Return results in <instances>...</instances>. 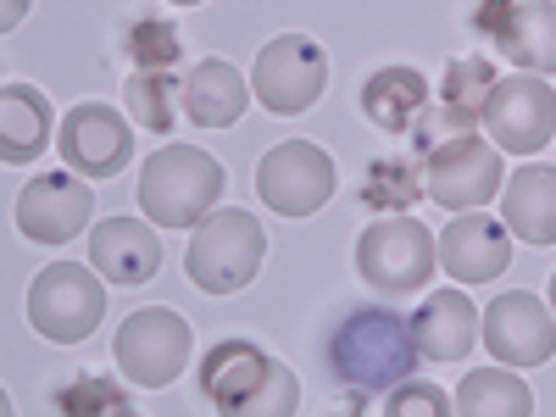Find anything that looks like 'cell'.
<instances>
[{
  "instance_id": "cell-1",
  "label": "cell",
  "mask_w": 556,
  "mask_h": 417,
  "mask_svg": "<svg viewBox=\"0 0 556 417\" xmlns=\"http://www.w3.org/2000/svg\"><path fill=\"white\" fill-rule=\"evenodd\" d=\"M201 395L228 417H290L301 406L295 374L251 340H223L201 356Z\"/></svg>"
},
{
  "instance_id": "cell-2",
  "label": "cell",
  "mask_w": 556,
  "mask_h": 417,
  "mask_svg": "<svg viewBox=\"0 0 556 417\" xmlns=\"http://www.w3.org/2000/svg\"><path fill=\"white\" fill-rule=\"evenodd\" d=\"M329 367L351 390H395L417 367L412 323L395 312H351L329 340Z\"/></svg>"
},
{
  "instance_id": "cell-3",
  "label": "cell",
  "mask_w": 556,
  "mask_h": 417,
  "mask_svg": "<svg viewBox=\"0 0 556 417\" xmlns=\"http://www.w3.org/2000/svg\"><path fill=\"white\" fill-rule=\"evenodd\" d=\"M223 162L195 146H162L139 167V206L162 228H195L223 195Z\"/></svg>"
},
{
  "instance_id": "cell-4",
  "label": "cell",
  "mask_w": 556,
  "mask_h": 417,
  "mask_svg": "<svg viewBox=\"0 0 556 417\" xmlns=\"http://www.w3.org/2000/svg\"><path fill=\"white\" fill-rule=\"evenodd\" d=\"M262 256H267L262 223L240 206H228V212H206L195 223L190 251H184V273L206 295H235L262 273Z\"/></svg>"
},
{
  "instance_id": "cell-5",
  "label": "cell",
  "mask_w": 556,
  "mask_h": 417,
  "mask_svg": "<svg viewBox=\"0 0 556 417\" xmlns=\"http://www.w3.org/2000/svg\"><path fill=\"white\" fill-rule=\"evenodd\" d=\"M101 317H106V285H101V273H89L78 262H51L28 285V323L51 345L89 340L101 329Z\"/></svg>"
},
{
  "instance_id": "cell-6",
  "label": "cell",
  "mask_w": 556,
  "mask_h": 417,
  "mask_svg": "<svg viewBox=\"0 0 556 417\" xmlns=\"http://www.w3.org/2000/svg\"><path fill=\"white\" fill-rule=\"evenodd\" d=\"M440 267V245L424 223H412L406 212L367 223V235L356 240V273L379 295H412L429 285V273Z\"/></svg>"
},
{
  "instance_id": "cell-7",
  "label": "cell",
  "mask_w": 556,
  "mask_h": 417,
  "mask_svg": "<svg viewBox=\"0 0 556 417\" xmlns=\"http://www.w3.org/2000/svg\"><path fill=\"white\" fill-rule=\"evenodd\" d=\"M334 156L312 139H285L256 162V195L278 217H312L334 201Z\"/></svg>"
},
{
  "instance_id": "cell-8",
  "label": "cell",
  "mask_w": 556,
  "mask_h": 417,
  "mask_svg": "<svg viewBox=\"0 0 556 417\" xmlns=\"http://www.w3.org/2000/svg\"><path fill=\"white\" fill-rule=\"evenodd\" d=\"M323 84H329V56H323V45L306 39V34H278L262 45V56L251 67V89L256 101L278 117H295L306 106H317Z\"/></svg>"
},
{
  "instance_id": "cell-9",
  "label": "cell",
  "mask_w": 556,
  "mask_h": 417,
  "mask_svg": "<svg viewBox=\"0 0 556 417\" xmlns=\"http://www.w3.org/2000/svg\"><path fill=\"white\" fill-rule=\"evenodd\" d=\"M117 367L123 379L139 390H162L184 374L190 362V323L167 306H139L123 329H117Z\"/></svg>"
},
{
  "instance_id": "cell-10",
  "label": "cell",
  "mask_w": 556,
  "mask_h": 417,
  "mask_svg": "<svg viewBox=\"0 0 556 417\" xmlns=\"http://www.w3.org/2000/svg\"><path fill=\"white\" fill-rule=\"evenodd\" d=\"M484 134H495L501 151L513 156H534L545 139H556V89L540 73H513V78H495L490 101L479 112Z\"/></svg>"
},
{
  "instance_id": "cell-11",
  "label": "cell",
  "mask_w": 556,
  "mask_h": 417,
  "mask_svg": "<svg viewBox=\"0 0 556 417\" xmlns=\"http://www.w3.org/2000/svg\"><path fill=\"white\" fill-rule=\"evenodd\" d=\"M429 201L445 212H479L490 195H501V151L479 134L445 139L440 151H429Z\"/></svg>"
},
{
  "instance_id": "cell-12",
  "label": "cell",
  "mask_w": 556,
  "mask_h": 417,
  "mask_svg": "<svg viewBox=\"0 0 556 417\" xmlns=\"http://www.w3.org/2000/svg\"><path fill=\"white\" fill-rule=\"evenodd\" d=\"M484 345L495 362L506 367H540L556 356V312L540 306V295L513 290V295H495L484 306Z\"/></svg>"
},
{
  "instance_id": "cell-13",
  "label": "cell",
  "mask_w": 556,
  "mask_h": 417,
  "mask_svg": "<svg viewBox=\"0 0 556 417\" xmlns=\"http://www.w3.org/2000/svg\"><path fill=\"white\" fill-rule=\"evenodd\" d=\"M89 212H96V195H89V184L73 167L28 178V190L17 195V228L34 245H67L89 223Z\"/></svg>"
},
{
  "instance_id": "cell-14",
  "label": "cell",
  "mask_w": 556,
  "mask_h": 417,
  "mask_svg": "<svg viewBox=\"0 0 556 417\" xmlns=\"http://www.w3.org/2000/svg\"><path fill=\"white\" fill-rule=\"evenodd\" d=\"M56 146H62V162H67L78 178H112V173H123L128 156H134V134H128V123H123L112 106L84 101V106L67 112Z\"/></svg>"
},
{
  "instance_id": "cell-15",
  "label": "cell",
  "mask_w": 556,
  "mask_h": 417,
  "mask_svg": "<svg viewBox=\"0 0 556 417\" xmlns=\"http://www.w3.org/2000/svg\"><path fill=\"white\" fill-rule=\"evenodd\" d=\"M513 262V228L484 217V212H456V223H445L440 235V267L456 285H490L501 278V267Z\"/></svg>"
},
{
  "instance_id": "cell-16",
  "label": "cell",
  "mask_w": 556,
  "mask_h": 417,
  "mask_svg": "<svg viewBox=\"0 0 556 417\" xmlns=\"http://www.w3.org/2000/svg\"><path fill=\"white\" fill-rule=\"evenodd\" d=\"M89 267H96L106 285H151L156 267H162V245H156V228L139 223V217H106L96 223L89 235Z\"/></svg>"
},
{
  "instance_id": "cell-17",
  "label": "cell",
  "mask_w": 556,
  "mask_h": 417,
  "mask_svg": "<svg viewBox=\"0 0 556 417\" xmlns=\"http://www.w3.org/2000/svg\"><path fill=\"white\" fill-rule=\"evenodd\" d=\"M251 96H256V89H245L240 67L223 62V56L195 62L190 73H184V89H178V101H184V112H190L195 128H235L245 117Z\"/></svg>"
},
{
  "instance_id": "cell-18",
  "label": "cell",
  "mask_w": 556,
  "mask_h": 417,
  "mask_svg": "<svg viewBox=\"0 0 556 417\" xmlns=\"http://www.w3.org/2000/svg\"><path fill=\"white\" fill-rule=\"evenodd\" d=\"M412 340L429 362H456L468 356L479 340V306L462 290H434L424 306L412 312Z\"/></svg>"
},
{
  "instance_id": "cell-19",
  "label": "cell",
  "mask_w": 556,
  "mask_h": 417,
  "mask_svg": "<svg viewBox=\"0 0 556 417\" xmlns=\"http://www.w3.org/2000/svg\"><path fill=\"white\" fill-rule=\"evenodd\" d=\"M501 223L523 245H556V167L529 162L501 184Z\"/></svg>"
},
{
  "instance_id": "cell-20",
  "label": "cell",
  "mask_w": 556,
  "mask_h": 417,
  "mask_svg": "<svg viewBox=\"0 0 556 417\" xmlns=\"http://www.w3.org/2000/svg\"><path fill=\"white\" fill-rule=\"evenodd\" d=\"M45 146H51V101L34 84H7L0 89V156H7V167L34 162Z\"/></svg>"
},
{
  "instance_id": "cell-21",
  "label": "cell",
  "mask_w": 556,
  "mask_h": 417,
  "mask_svg": "<svg viewBox=\"0 0 556 417\" xmlns=\"http://www.w3.org/2000/svg\"><path fill=\"white\" fill-rule=\"evenodd\" d=\"M429 106V84L417 67H379L362 84V112L367 123H379L384 134H412V123Z\"/></svg>"
},
{
  "instance_id": "cell-22",
  "label": "cell",
  "mask_w": 556,
  "mask_h": 417,
  "mask_svg": "<svg viewBox=\"0 0 556 417\" xmlns=\"http://www.w3.org/2000/svg\"><path fill=\"white\" fill-rule=\"evenodd\" d=\"M495 45L523 73H556V0H523Z\"/></svg>"
},
{
  "instance_id": "cell-23",
  "label": "cell",
  "mask_w": 556,
  "mask_h": 417,
  "mask_svg": "<svg viewBox=\"0 0 556 417\" xmlns=\"http://www.w3.org/2000/svg\"><path fill=\"white\" fill-rule=\"evenodd\" d=\"M456 412L462 417H529L534 412V390L518 379V367H479L462 379L456 390Z\"/></svg>"
},
{
  "instance_id": "cell-24",
  "label": "cell",
  "mask_w": 556,
  "mask_h": 417,
  "mask_svg": "<svg viewBox=\"0 0 556 417\" xmlns=\"http://www.w3.org/2000/svg\"><path fill=\"white\" fill-rule=\"evenodd\" d=\"M429 190V173L424 162H412V156H384L367 167V184H362V201L374 206V212H406L417 206Z\"/></svg>"
},
{
  "instance_id": "cell-25",
  "label": "cell",
  "mask_w": 556,
  "mask_h": 417,
  "mask_svg": "<svg viewBox=\"0 0 556 417\" xmlns=\"http://www.w3.org/2000/svg\"><path fill=\"white\" fill-rule=\"evenodd\" d=\"M184 84H173L167 67H134V78L123 84V101L134 112L139 128H151V134H173V96H178Z\"/></svg>"
},
{
  "instance_id": "cell-26",
  "label": "cell",
  "mask_w": 556,
  "mask_h": 417,
  "mask_svg": "<svg viewBox=\"0 0 556 417\" xmlns=\"http://www.w3.org/2000/svg\"><path fill=\"white\" fill-rule=\"evenodd\" d=\"M123 51H128L134 67H173L184 45H178L173 17H162L156 7H146V12H134L123 23Z\"/></svg>"
},
{
  "instance_id": "cell-27",
  "label": "cell",
  "mask_w": 556,
  "mask_h": 417,
  "mask_svg": "<svg viewBox=\"0 0 556 417\" xmlns=\"http://www.w3.org/2000/svg\"><path fill=\"white\" fill-rule=\"evenodd\" d=\"M490 89H495V67L484 56H451L445 84H440V101H451L462 112H484Z\"/></svg>"
},
{
  "instance_id": "cell-28",
  "label": "cell",
  "mask_w": 556,
  "mask_h": 417,
  "mask_svg": "<svg viewBox=\"0 0 556 417\" xmlns=\"http://www.w3.org/2000/svg\"><path fill=\"white\" fill-rule=\"evenodd\" d=\"M462 134H479V112H462V106H451V101H429L424 117L412 123L417 151H440L445 139H462Z\"/></svg>"
},
{
  "instance_id": "cell-29",
  "label": "cell",
  "mask_w": 556,
  "mask_h": 417,
  "mask_svg": "<svg viewBox=\"0 0 556 417\" xmlns=\"http://www.w3.org/2000/svg\"><path fill=\"white\" fill-rule=\"evenodd\" d=\"M56 406L62 412H89V417H123L128 395L112 379H73L67 390H56Z\"/></svg>"
},
{
  "instance_id": "cell-30",
  "label": "cell",
  "mask_w": 556,
  "mask_h": 417,
  "mask_svg": "<svg viewBox=\"0 0 556 417\" xmlns=\"http://www.w3.org/2000/svg\"><path fill=\"white\" fill-rule=\"evenodd\" d=\"M445 417V412H456V401H445V390H434V384H406L395 401H390V417Z\"/></svg>"
},
{
  "instance_id": "cell-31",
  "label": "cell",
  "mask_w": 556,
  "mask_h": 417,
  "mask_svg": "<svg viewBox=\"0 0 556 417\" xmlns=\"http://www.w3.org/2000/svg\"><path fill=\"white\" fill-rule=\"evenodd\" d=\"M518 7H523V0H473V34L495 45V39L506 34V23H513Z\"/></svg>"
},
{
  "instance_id": "cell-32",
  "label": "cell",
  "mask_w": 556,
  "mask_h": 417,
  "mask_svg": "<svg viewBox=\"0 0 556 417\" xmlns=\"http://www.w3.org/2000/svg\"><path fill=\"white\" fill-rule=\"evenodd\" d=\"M28 17V0H7V12H0V23H7V28H17Z\"/></svg>"
},
{
  "instance_id": "cell-33",
  "label": "cell",
  "mask_w": 556,
  "mask_h": 417,
  "mask_svg": "<svg viewBox=\"0 0 556 417\" xmlns=\"http://www.w3.org/2000/svg\"><path fill=\"white\" fill-rule=\"evenodd\" d=\"M551 312H556V273H551Z\"/></svg>"
},
{
  "instance_id": "cell-34",
  "label": "cell",
  "mask_w": 556,
  "mask_h": 417,
  "mask_svg": "<svg viewBox=\"0 0 556 417\" xmlns=\"http://www.w3.org/2000/svg\"><path fill=\"white\" fill-rule=\"evenodd\" d=\"M173 7H201V0H173Z\"/></svg>"
}]
</instances>
